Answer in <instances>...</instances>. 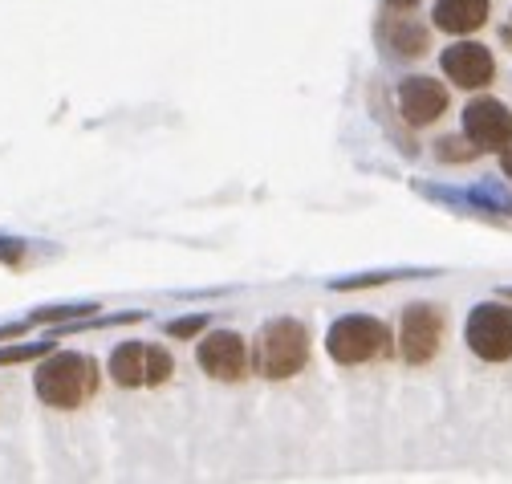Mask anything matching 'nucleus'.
I'll list each match as a JSON object with an SVG mask.
<instances>
[{
  "instance_id": "11",
  "label": "nucleus",
  "mask_w": 512,
  "mask_h": 484,
  "mask_svg": "<svg viewBox=\"0 0 512 484\" xmlns=\"http://www.w3.org/2000/svg\"><path fill=\"white\" fill-rule=\"evenodd\" d=\"M488 0H435V29L452 33V37H464V33H476L484 21H488Z\"/></svg>"
},
{
  "instance_id": "22",
  "label": "nucleus",
  "mask_w": 512,
  "mask_h": 484,
  "mask_svg": "<svg viewBox=\"0 0 512 484\" xmlns=\"http://www.w3.org/2000/svg\"><path fill=\"white\" fill-rule=\"evenodd\" d=\"M500 37H504V45H512V21L504 25V33H500Z\"/></svg>"
},
{
  "instance_id": "18",
  "label": "nucleus",
  "mask_w": 512,
  "mask_h": 484,
  "mask_svg": "<svg viewBox=\"0 0 512 484\" xmlns=\"http://www.w3.org/2000/svg\"><path fill=\"white\" fill-rule=\"evenodd\" d=\"M25 253H29V245L25 240H13V236H0V265H25Z\"/></svg>"
},
{
  "instance_id": "15",
  "label": "nucleus",
  "mask_w": 512,
  "mask_h": 484,
  "mask_svg": "<svg viewBox=\"0 0 512 484\" xmlns=\"http://www.w3.org/2000/svg\"><path fill=\"white\" fill-rule=\"evenodd\" d=\"M53 350V334L45 342H21V346H0V367H17V362H37Z\"/></svg>"
},
{
  "instance_id": "6",
  "label": "nucleus",
  "mask_w": 512,
  "mask_h": 484,
  "mask_svg": "<svg viewBox=\"0 0 512 484\" xmlns=\"http://www.w3.org/2000/svg\"><path fill=\"white\" fill-rule=\"evenodd\" d=\"M443 310L431 306V301H415V306L403 310V326H399V354L411 362V367H423L431 362L443 346Z\"/></svg>"
},
{
  "instance_id": "7",
  "label": "nucleus",
  "mask_w": 512,
  "mask_h": 484,
  "mask_svg": "<svg viewBox=\"0 0 512 484\" xmlns=\"http://www.w3.org/2000/svg\"><path fill=\"white\" fill-rule=\"evenodd\" d=\"M196 362H200L204 375H212L220 383H240L248 375V367H252V350L236 330H212L200 342Z\"/></svg>"
},
{
  "instance_id": "13",
  "label": "nucleus",
  "mask_w": 512,
  "mask_h": 484,
  "mask_svg": "<svg viewBox=\"0 0 512 484\" xmlns=\"http://www.w3.org/2000/svg\"><path fill=\"white\" fill-rule=\"evenodd\" d=\"M102 306L98 301H74V306H41L29 314V326H66V322H78V318H94Z\"/></svg>"
},
{
  "instance_id": "5",
  "label": "nucleus",
  "mask_w": 512,
  "mask_h": 484,
  "mask_svg": "<svg viewBox=\"0 0 512 484\" xmlns=\"http://www.w3.org/2000/svg\"><path fill=\"white\" fill-rule=\"evenodd\" d=\"M464 342L484 362H508L512 358V306H504V301H480L468 314Z\"/></svg>"
},
{
  "instance_id": "10",
  "label": "nucleus",
  "mask_w": 512,
  "mask_h": 484,
  "mask_svg": "<svg viewBox=\"0 0 512 484\" xmlns=\"http://www.w3.org/2000/svg\"><path fill=\"white\" fill-rule=\"evenodd\" d=\"M399 110L407 123L415 127H427L447 110V86L435 82V78H403L399 86Z\"/></svg>"
},
{
  "instance_id": "20",
  "label": "nucleus",
  "mask_w": 512,
  "mask_h": 484,
  "mask_svg": "<svg viewBox=\"0 0 512 484\" xmlns=\"http://www.w3.org/2000/svg\"><path fill=\"white\" fill-rule=\"evenodd\" d=\"M500 167H504V175L512 179V151H504V155H500Z\"/></svg>"
},
{
  "instance_id": "19",
  "label": "nucleus",
  "mask_w": 512,
  "mask_h": 484,
  "mask_svg": "<svg viewBox=\"0 0 512 484\" xmlns=\"http://www.w3.org/2000/svg\"><path fill=\"white\" fill-rule=\"evenodd\" d=\"M33 326H29V318L25 322H9V326H0V342H13V338H21V334H29Z\"/></svg>"
},
{
  "instance_id": "12",
  "label": "nucleus",
  "mask_w": 512,
  "mask_h": 484,
  "mask_svg": "<svg viewBox=\"0 0 512 484\" xmlns=\"http://www.w3.org/2000/svg\"><path fill=\"white\" fill-rule=\"evenodd\" d=\"M378 33H382V45H387L391 57H399V62H411V57L427 53V29L411 17H387V25Z\"/></svg>"
},
{
  "instance_id": "16",
  "label": "nucleus",
  "mask_w": 512,
  "mask_h": 484,
  "mask_svg": "<svg viewBox=\"0 0 512 484\" xmlns=\"http://www.w3.org/2000/svg\"><path fill=\"white\" fill-rule=\"evenodd\" d=\"M476 151H480V147H468V135H464V139L447 135V139L435 143V155H439L443 163H468V159H476Z\"/></svg>"
},
{
  "instance_id": "1",
  "label": "nucleus",
  "mask_w": 512,
  "mask_h": 484,
  "mask_svg": "<svg viewBox=\"0 0 512 484\" xmlns=\"http://www.w3.org/2000/svg\"><path fill=\"white\" fill-rule=\"evenodd\" d=\"M33 391L57 411H78L98 395V362L82 350H49L33 375Z\"/></svg>"
},
{
  "instance_id": "14",
  "label": "nucleus",
  "mask_w": 512,
  "mask_h": 484,
  "mask_svg": "<svg viewBox=\"0 0 512 484\" xmlns=\"http://www.w3.org/2000/svg\"><path fill=\"white\" fill-rule=\"evenodd\" d=\"M407 277H431V273H423V269H399V273H362V277H342V281H330V289L346 293V289H370V285L407 281Z\"/></svg>"
},
{
  "instance_id": "8",
  "label": "nucleus",
  "mask_w": 512,
  "mask_h": 484,
  "mask_svg": "<svg viewBox=\"0 0 512 484\" xmlns=\"http://www.w3.org/2000/svg\"><path fill=\"white\" fill-rule=\"evenodd\" d=\"M464 135L480 151H508L512 147V110L500 98H476L464 110Z\"/></svg>"
},
{
  "instance_id": "3",
  "label": "nucleus",
  "mask_w": 512,
  "mask_h": 484,
  "mask_svg": "<svg viewBox=\"0 0 512 484\" xmlns=\"http://www.w3.org/2000/svg\"><path fill=\"white\" fill-rule=\"evenodd\" d=\"M391 350V330L370 314H346L326 334V354L342 367H362V362Z\"/></svg>"
},
{
  "instance_id": "2",
  "label": "nucleus",
  "mask_w": 512,
  "mask_h": 484,
  "mask_svg": "<svg viewBox=\"0 0 512 484\" xmlns=\"http://www.w3.org/2000/svg\"><path fill=\"white\" fill-rule=\"evenodd\" d=\"M309 362V330L297 318H273L252 342V371L273 383L293 379Z\"/></svg>"
},
{
  "instance_id": "23",
  "label": "nucleus",
  "mask_w": 512,
  "mask_h": 484,
  "mask_svg": "<svg viewBox=\"0 0 512 484\" xmlns=\"http://www.w3.org/2000/svg\"><path fill=\"white\" fill-rule=\"evenodd\" d=\"M504 297H512V289H504Z\"/></svg>"
},
{
  "instance_id": "17",
  "label": "nucleus",
  "mask_w": 512,
  "mask_h": 484,
  "mask_svg": "<svg viewBox=\"0 0 512 484\" xmlns=\"http://www.w3.org/2000/svg\"><path fill=\"white\" fill-rule=\"evenodd\" d=\"M204 326H208V314H187V318L167 322V334L171 338H191V334H200Z\"/></svg>"
},
{
  "instance_id": "4",
  "label": "nucleus",
  "mask_w": 512,
  "mask_h": 484,
  "mask_svg": "<svg viewBox=\"0 0 512 484\" xmlns=\"http://www.w3.org/2000/svg\"><path fill=\"white\" fill-rule=\"evenodd\" d=\"M175 375V358L155 342H118L110 354V379L118 387H163Z\"/></svg>"
},
{
  "instance_id": "21",
  "label": "nucleus",
  "mask_w": 512,
  "mask_h": 484,
  "mask_svg": "<svg viewBox=\"0 0 512 484\" xmlns=\"http://www.w3.org/2000/svg\"><path fill=\"white\" fill-rule=\"evenodd\" d=\"M387 5H391V9H415L419 0H387Z\"/></svg>"
},
{
  "instance_id": "9",
  "label": "nucleus",
  "mask_w": 512,
  "mask_h": 484,
  "mask_svg": "<svg viewBox=\"0 0 512 484\" xmlns=\"http://www.w3.org/2000/svg\"><path fill=\"white\" fill-rule=\"evenodd\" d=\"M439 66L443 74L452 78L460 90H480L496 78V62H492V53L476 41H460V45H447L443 57H439Z\"/></svg>"
}]
</instances>
